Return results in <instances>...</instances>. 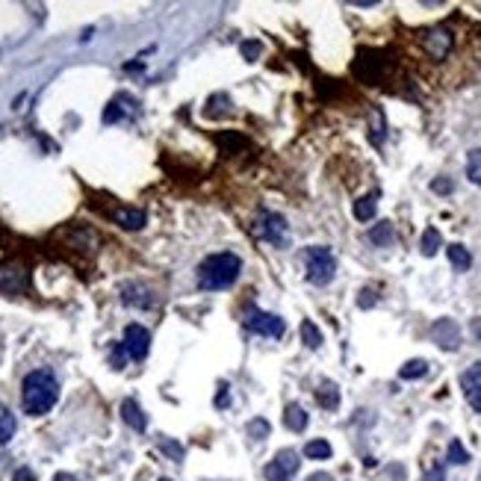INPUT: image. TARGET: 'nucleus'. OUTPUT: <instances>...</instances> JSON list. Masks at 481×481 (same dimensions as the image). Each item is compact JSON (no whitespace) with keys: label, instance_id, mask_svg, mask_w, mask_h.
Here are the masks:
<instances>
[{"label":"nucleus","instance_id":"obj_1","mask_svg":"<svg viewBox=\"0 0 481 481\" xmlns=\"http://www.w3.org/2000/svg\"><path fill=\"white\" fill-rule=\"evenodd\" d=\"M59 399V384L57 378H53L50 369H36V372H30L24 378V384H21V404H24V411L30 417H41V413H48L53 404Z\"/></svg>","mask_w":481,"mask_h":481},{"label":"nucleus","instance_id":"obj_2","mask_svg":"<svg viewBox=\"0 0 481 481\" xmlns=\"http://www.w3.org/2000/svg\"><path fill=\"white\" fill-rule=\"evenodd\" d=\"M243 272V260H239L234 251H218V254H210L198 266V287L201 290H227L231 283L239 278Z\"/></svg>","mask_w":481,"mask_h":481},{"label":"nucleus","instance_id":"obj_3","mask_svg":"<svg viewBox=\"0 0 481 481\" xmlns=\"http://www.w3.org/2000/svg\"><path fill=\"white\" fill-rule=\"evenodd\" d=\"M304 266H308V281L316 283V287H325V283L334 281L337 260L331 254V248H325V245L304 248Z\"/></svg>","mask_w":481,"mask_h":481},{"label":"nucleus","instance_id":"obj_4","mask_svg":"<svg viewBox=\"0 0 481 481\" xmlns=\"http://www.w3.org/2000/svg\"><path fill=\"white\" fill-rule=\"evenodd\" d=\"M251 231H254L257 239H266V243L272 245H287V218H283L281 213H269L263 210L257 216V222L251 225Z\"/></svg>","mask_w":481,"mask_h":481},{"label":"nucleus","instance_id":"obj_5","mask_svg":"<svg viewBox=\"0 0 481 481\" xmlns=\"http://www.w3.org/2000/svg\"><path fill=\"white\" fill-rule=\"evenodd\" d=\"M245 328L251 334H260V337H281L287 325H283V319L278 313H266V310L251 308V310H245Z\"/></svg>","mask_w":481,"mask_h":481},{"label":"nucleus","instance_id":"obj_6","mask_svg":"<svg viewBox=\"0 0 481 481\" xmlns=\"http://www.w3.org/2000/svg\"><path fill=\"white\" fill-rule=\"evenodd\" d=\"M124 348H127V357L145 360L148 352H151V334H148V328H142V325H127V328H124Z\"/></svg>","mask_w":481,"mask_h":481},{"label":"nucleus","instance_id":"obj_7","mask_svg":"<svg viewBox=\"0 0 481 481\" xmlns=\"http://www.w3.org/2000/svg\"><path fill=\"white\" fill-rule=\"evenodd\" d=\"M30 283L27 269L9 260V263H0V292H24Z\"/></svg>","mask_w":481,"mask_h":481},{"label":"nucleus","instance_id":"obj_8","mask_svg":"<svg viewBox=\"0 0 481 481\" xmlns=\"http://www.w3.org/2000/svg\"><path fill=\"white\" fill-rule=\"evenodd\" d=\"M422 48H425V53H428L431 59H446V57H449V50H452V32L446 27L428 30L422 36Z\"/></svg>","mask_w":481,"mask_h":481},{"label":"nucleus","instance_id":"obj_9","mask_svg":"<svg viewBox=\"0 0 481 481\" xmlns=\"http://www.w3.org/2000/svg\"><path fill=\"white\" fill-rule=\"evenodd\" d=\"M431 340L440 348H446V352H455V348L461 346V328L452 319H437L431 325Z\"/></svg>","mask_w":481,"mask_h":481},{"label":"nucleus","instance_id":"obj_10","mask_svg":"<svg viewBox=\"0 0 481 481\" xmlns=\"http://www.w3.org/2000/svg\"><path fill=\"white\" fill-rule=\"evenodd\" d=\"M461 390H464L466 402L473 404V411L481 413V364H473L461 375Z\"/></svg>","mask_w":481,"mask_h":481},{"label":"nucleus","instance_id":"obj_11","mask_svg":"<svg viewBox=\"0 0 481 481\" xmlns=\"http://www.w3.org/2000/svg\"><path fill=\"white\" fill-rule=\"evenodd\" d=\"M109 216H113V222L122 225L124 231H139V227L145 225V213L133 210V207H118V210H113Z\"/></svg>","mask_w":481,"mask_h":481},{"label":"nucleus","instance_id":"obj_12","mask_svg":"<svg viewBox=\"0 0 481 481\" xmlns=\"http://www.w3.org/2000/svg\"><path fill=\"white\" fill-rule=\"evenodd\" d=\"M122 419H124L133 431H145V428H148L145 413H142V408H139L133 399H124V402H122Z\"/></svg>","mask_w":481,"mask_h":481},{"label":"nucleus","instance_id":"obj_13","mask_svg":"<svg viewBox=\"0 0 481 481\" xmlns=\"http://www.w3.org/2000/svg\"><path fill=\"white\" fill-rule=\"evenodd\" d=\"M122 299H124V304H133V308H151L154 304L151 292L145 287H139V283H127L122 290Z\"/></svg>","mask_w":481,"mask_h":481},{"label":"nucleus","instance_id":"obj_14","mask_svg":"<svg viewBox=\"0 0 481 481\" xmlns=\"http://www.w3.org/2000/svg\"><path fill=\"white\" fill-rule=\"evenodd\" d=\"M316 402H319L325 411H337V404H340V390H337L334 381H322L319 393H316Z\"/></svg>","mask_w":481,"mask_h":481},{"label":"nucleus","instance_id":"obj_15","mask_svg":"<svg viewBox=\"0 0 481 481\" xmlns=\"http://www.w3.org/2000/svg\"><path fill=\"white\" fill-rule=\"evenodd\" d=\"M283 422H287L290 431H304L308 428V413H304V408H299V404H290L287 413H283Z\"/></svg>","mask_w":481,"mask_h":481},{"label":"nucleus","instance_id":"obj_16","mask_svg":"<svg viewBox=\"0 0 481 481\" xmlns=\"http://www.w3.org/2000/svg\"><path fill=\"white\" fill-rule=\"evenodd\" d=\"M393 239H396V234H393V225H390V222H378V225L372 227V231H369V243L378 245V248L390 245Z\"/></svg>","mask_w":481,"mask_h":481},{"label":"nucleus","instance_id":"obj_17","mask_svg":"<svg viewBox=\"0 0 481 481\" xmlns=\"http://www.w3.org/2000/svg\"><path fill=\"white\" fill-rule=\"evenodd\" d=\"M375 210H378V195H364L360 201H355V218H360V222H369Z\"/></svg>","mask_w":481,"mask_h":481},{"label":"nucleus","instance_id":"obj_18","mask_svg":"<svg viewBox=\"0 0 481 481\" xmlns=\"http://www.w3.org/2000/svg\"><path fill=\"white\" fill-rule=\"evenodd\" d=\"M443 245V236L437 227H425V234H422V243H419V251L425 257H434L437 254V248Z\"/></svg>","mask_w":481,"mask_h":481},{"label":"nucleus","instance_id":"obj_19","mask_svg":"<svg viewBox=\"0 0 481 481\" xmlns=\"http://www.w3.org/2000/svg\"><path fill=\"white\" fill-rule=\"evenodd\" d=\"M425 375H428V364H425V360H408V364L399 369L402 381H417V378H425Z\"/></svg>","mask_w":481,"mask_h":481},{"label":"nucleus","instance_id":"obj_20","mask_svg":"<svg viewBox=\"0 0 481 481\" xmlns=\"http://www.w3.org/2000/svg\"><path fill=\"white\" fill-rule=\"evenodd\" d=\"M446 251H449V260H452V266L458 269V272H466L469 266H473V254H469V251L464 248V245H449V248H446Z\"/></svg>","mask_w":481,"mask_h":481},{"label":"nucleus","instance_id":"obj_21","mask_svg":"<svg viewBox=\"0 0 481 481\" xmlns=\"http://www.w3.org/2000/svg\"><path fill=\"white\" fill-rule=\"evenodd\" d=\"M275 464L283 469V473H287L290 478L295 475V469H299V452L295 449H281L278 455H275Z\"/></svg>","mask_w":481,"mask_h":481},{"label":"nucleus","instance_id":"obj_22","mask_svg":"<svg viewBox=\"0 0 481 481\" xmlns=\"http://www.w3.org/2000/svg\"><path fill=\"white\" fill-rule=\"evenodd\" d=\"M15 428H18V422L15 417L9 411H0V446H6L9 440L15 437Z\"/></svg>","mask_w":481,"mask_h":481},{"label":"nucleus","instance_id":"obj_23","mask_svg":"<svg viewBox=\"0 0 481 481\" xmlns=\"http://www.w3.org/2000/svg\"><path fill=\"white\" fill-rule=\"evenodd\" d=\"M301 340L308 348H319L322 346V334H319V328H316L310 319H304L301 322Z\"/></svg>","mask_w":481,"mask_h":481},{"label":"nucleus","instance_id":"obj_24","mask_svg":"<svg viewBox=\"0 0 481 481\" xmlns=\"http://www.w3.org/2000/svg\"><path fill=\"white\" fill-rule=\"evenodd\" d=\"M304 455L313 458V461H325V458H331V443L328 440H310L304 446Z\"/></svg>","mask_w":481,"mask_h":481},{"label":"nucleus","instance_id":"obj_25","mask_svg":"<svg viewBox=\"0 0 481 481\" xmlns=\"http://www.w3.org/2000/svg\"><path fill=\"white\" fill-rule=\"evenodd\" d=\"M466 178L481 187V151L478 148L469 151V157H466Z\"/></svg>","mask_w":481,"mask_h":481},{"label":"nucleus","instance_id":"obj_26","mask_svg":"<svg viewBox=\"0 0 481 481\" xmlns=\"http://www.w3.org/2000/svg\"><path fill=\"white\" fill-rule=\"evenodd\" d=\"M446 458H449V464H458V466L469 461V455H466V449L461 446V440H452L449 443V452H446Z\"/></svg>","mask_w":481,"mask_h":481},{"label":"nucleus","instance_id":"obj_27","mask_svg":"<svg viewBox=\"0 0 481 481\" xmlns=\"http://www.w3.org/2000/svg\"><path fill=\"white\" fill-rule=\"evenodd\" d=\"M157 446L171 458V461H183V446H180V443H174V440H166V437H160V443H157Z\"/></svg>","mask_w":481,"mask_h":481},{"label":"nucleus","instance_id":"obj_28","mask_svg":"<svg viewBox=\"0 0 481 481\" xmlns=\"http://www.w3.org/2000/svg\"><path fill=\"white\" fill-rule=\"evenodd\" d=\"M248 434L254 437V440H266V437H269V422H266V419L248 422Z\"/></svg>","mask_w":481,"mask_h":481},{"label":"nucleus","instance_id":"obj_29","mask_svg":"<svg viewBox=\"0 0 481 481\" xmlns=\"http://www.w3.org/2000/svg\"><path fill=\"white\" fill-rule=\"evenodd\" d=\"M263 475H266V481H292L287 473H283V469L272 461V464H266V469H263Z\"/></svg>","mask_w":481,"mask_h":481},{"label":"nucleus","instance_id":"obj_30","mask_svg":"<svg viewBox=\"0 0 481 481\" xmlns=\"http://www.w3.org/2000/svg\"><path fill=\"white\" fill-rule=\"evenodd\" d=\"M372 122H375V127H372V142H375V145H381V142H384V115H381L378 109L372 113Z\"/></svg>","mask_w":481,"mask_h":481},{"label":"nucleus","instance_id":"obj_31","mask_svg":"<svg viewBox=\"0 0 481 481\" xmlns=\"http://www.w3.org/2000/svg\"><path fill=\"white\" fill-rule=\"evenodd\" d=\"M239 50H243L245 59H254V57H260L263 45H260V41H243V45H239Z\"/></svg>","mask_w":481,"mask_h":481},{"label":"nucleus","instance_id":"obj_32","mask_svg":"<svg viewBox=\"0 0 481 481\" xmlns=\"http://www.w3.org/2000/svg\"><path fill=\"white\" fill-rule=\"evenodd\" d=\"M124 360H127V348H124V343H115V346H113V369H122V366H124Z\"/></svg>","mask_w":481,"mask_h":481},{"label":"nucleus","instance_id":"obj_33","mask_svg":"<svg viewBox=\"0 0 481 481\" xmlns=\"http://www.w3.org/2000/svg\"><path fill=\"white\" fill-rule=\"evenodd\" d=\"M422 481H446V473H443V466L437 464V466H428L422 473Z\"/></svg>","mask_w":481,"mask_h":481},{"label":"nucleus","instance_id":"obj_34","mask_svg":"<svg viewBox=\"0 0 481 481\" xmlns=\"http://www.w3.org/2000/svg\"><path fill=\"white\" fill-rule=\"evenodd\" d=\"M375 301H378V299H375V290H369V287H366L364 292H360V299H357V304H360L364 310H366V308H372Z\"/></svg>","mask_w":481,"mask_h":481},{"label":"nucleus","instance_id":"obj_35","mask_svg":"<svg viewBox=\"0 0 481 481\" xmlns=\"http://www.w3.org/2000/svg\"><path fill=\"white\" fill-rule=\"evenodd\" d=\"M231 404V393H227L225 384H218V396H216V408H227Z\"/></svg>","mask_w":481,"mask_h":481},{"label":"nucleus","instance_id":"obj_36","mask_svg":"<svg viewBox=\"0 0 481 481\" xmlns=\"http://www.w3.org/2000/svg\"><path fill=\"white\" fill-rule=\"evenodd\" d=\"M12 481H36V475H32L30 466H18L15 475H12Z\"/></svg>","mask_w":481,"mask_h":481},{"label":"nucleus","instance_id":"obj_37","mask_svg":"<svg viewBox=\"0 0 481 481\" xmlns=\"http://www.w3.org/2000/svg\"><path fill=\"white\" fill-rule=\"evenodd\" d=\"M431 189H434V192H452V189H455V183H452V180H434V183H431Z\"/></svg>","mask_w":481,"mask_h":481},{"label":"nucleus","instance_id":"obj_38","mask_svg":"<svg viewBox=\"0 0 481 481\" xmlns=\"http://www.w3.org/2000/svg\"><path fill=\"white\" fill-rule=\"evenodd\" d=\"M308 481H334V478L328 475V473H313V475H310Z\"/></svg>","mask_w":481,"mask_h":481},{"label":"nucleus","instance_id":"obj_39","mask_svg":"<svg viewBox=\"0 0 481 481\" xmlns=\"http://www.w3.org/2000/svg\"><path fill=\"white\" fill-rule=\"evenodd\" d=\"M53 481H77V478H74V475H68V473H59V475L53 478Z\"/></svg>","mask_w":481,"mask_h":481},{"label":"nucleus","instance_id":"obj_40","mask_svg":"<svg viewBox=\"0 0 481 481\" xmlns=\"http://www.w3.org/2000/svg\"><path fill=\"white\" fill-rule=\"evenodd\" d=\"M160 481H171V478H160Z\"/></svg>","mask_w":481,"mask_h":481}]
</instances>
